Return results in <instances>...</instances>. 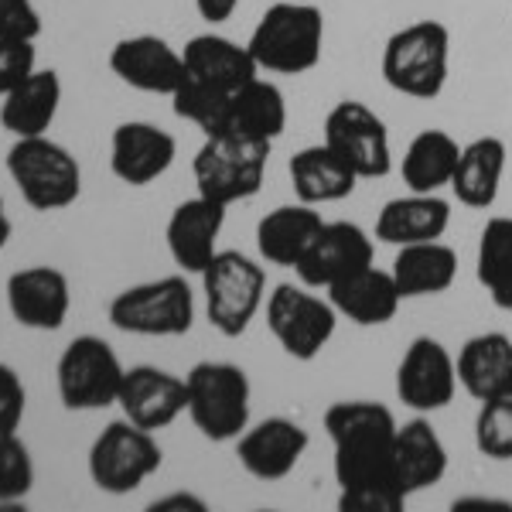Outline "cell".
<instances>
[{"label": "cell", "instance_id": "1", "mask_svg": "<svg viewBox=\"0 0 512 512\" xmlns=\"http://www.w3.org/2000/svg\"><path fill=\"white\" fill-rule=\"evenodd\" d=\"M396 417L376 400H338L325 414L342 512H400L407 495L393 475Z\"/></svg>", "mask_w": 512, "mask_h": 512}, {"label": "cell", "instance_id": "2", "mask_svg": "<svg viewBox=\"0 0 512 512\" xmlns=\"http://www.w3.org/2000/svg\"><path fill=\"white\" fill-rule=\"evenodd\" d=\"M250 55L260 65V72L274 76H304L321 62L325 48V14L315 4H294L277 0L256 21L250 41Z\"/></svg>", "mask_w": 512, "mask_h": 512}, {"label": "cell", "instance_id": "3", "mask_svg": "<svg viewBox=\"0 0 512 512\" xmlns=\"http://www.w3.org/2000/svg\"><path fill=\"white\" fill-rule=\"evenodd\" d=\"M379 69L393 93L410 99L441 96L451 69V31L441 21H414L393 31Z\"/></svg>", "mask_w": 512, "mask_h": 512}, {"label": "cell", "instance_id": "4", "mask_svg": "<svg viewBox=\"0 0 512 512\" xmlns=\"http://www.w3.org/2000/svg\"><path fill=\"white\" fill-rule=\"evenodd\" d=\"M195 431L216 444L236 441L250 427V376L233 362H195L185 376Z\"/></svg>", "mask_w": 512, "mask_h": 512}, {"label": "cell", "instance_id": "5", "mask_svg": "<svg viewBox=\"0 0 512 512\" xmlns=\"http://www.w3.org/2000/svg\"><path fill=\"white\" fill-rule=\"evenodd\" d=\"M205 315L222 338H239L267 304V274L239 250H219L202 270Z\"/></svg>", "mask_w": 512, "mask_h": 512}, {"label": "cell", "instance_id": "6", "mask_svg": "<svg viewBox=\"0 0 512 512\" xmlns=\"http://www.w3.org/2000/svg\"><path fill=\"white\" fill-rule=\"evenodd\" d=\"M7 175L35 212L69 209L82 192V168L69 147L48 134L18 137L7 151Z\"/></svg>", "mask_w": 512, "mask_h": 512}, {"label": "cell", "instance_id": "7", "mask_svg": "<svg viewBox=\"0 0 512 512\" xmlns=\"http://www.w3.org/2000/svg\"><path fill=\"white\" fill-rule=\"evenodd\" d=\"M270 147L274 144L239 137L233 130L205 137V144L198 147V154L192 161L198 195L212 198V202L226 205V209L253 198L260 192L263 175H267Z\"/></svg>", "mask_w": 512, "mask_h": 512}, {"label": "cell", "instance_id": "8", "mask_svg": "<svg viewBox=\"0 0 512 512\" xmlns=\"http://www.w3.org/2000/svg\"><path fill=\"white\" fill-rule=\"evenodd\" d=\"M110 325L127 335L144 338H178L195 325V294L181 274L147 280L120 291L106 311Z\"/></svg>", "mask_w": 512, "mask_h": 512}, {"label": "cell", "instance_id": "9", "mask_svg": "<svg viewBox=\"0 0 512 512\" xmlns=\"http://www.w3.org/2000/svg\"><path fill=\"white\" fill-rule=\"evenodd\" d=\"M123 362L113 352L110 342L99 335H79L65 345L55 366V383H59V400L72 414L86 410H106L117 403L123 386Z\"/></svg>", "mask_w": 512, "mask_h": 512}, {"label": "cell", "instance_id": "10", "mask_svg": "<svg viewBox=\"0 0 512 512\" xmlns=\"http://www.w3.org/2000/svg\"><path fill=\"white\" fill-rule=\"evenodd\" d=\"M161 444L154 441V431L130 424L127 417L103 427V434L89 448V478L106 495H130L134 489L158 475L161 468Z\"/></svg>", "mask_w": 512, "mask_h": 512}, {"label": "cell", "instance_id": "11", "mask_svg": "<svg viewBox=\"0 0 512 512\" xmlns=\"http://www.w3.org/2000/svg\"><path fill=\"white\" fill-rule=\"evenodd\" d=\"M267 328L291 359L311 362L335 338L338 311L332 301L311 294V287L280 284L267 297Z\"/></svg>", "mask_w": 512, "mask_h": 512}, {"label": "cell", "instance_id": "12", "mask_svg": "<svg viewBox=\"0 0 512 512\" xmlns=\"http://www.w3.org/2000/svg\"><path fill=\"white\" fill-rule=\"evenodd\" d=\"M325 144L362 178H386L393 171L390 130L383 117L359 99H342L325 117Z\"/></svg>", "mask_w": 512, "mask_h": 512}, {"label": "cell", "instance_id": "13", "mask_svg": "<svg viewBox=\"0 0 512 512\" xmlns=\"http://www.w3.org/2000/svg\"><path fill=\"white\" fill-rule=\"evenodd\" d=\"M458 393V366L448 345L431 335H420L403 352L396 366V396L414 414H437Z\"/></svg>", "mask_w": 512, "mask_h": 512}, {"label": "cell", "instance_id": "14", "mask_svg": "<svg viewBox=\"0 0 512 512\" xmlns=\"http://www.w3.org/2000/svg\"><path fill=\"white\" fill-rule=\"evenodd\" d=\"M110 69L123 86L151 96H175L188 82L185 55L158 35L120 38L110 52Z\"/></svg>", "mask_w": 512, "mask_h": 512}, {"label": "cell", "instance_id": "15", "mask_svg": "<svg viewBox=\"0 0 512 512\" xmlns=\"http://www.w3.org/2000/svg\"><path fill=\"white\" fill-rule=\"evenodd\" d=\"M369 263H373V239H369V233L362 226H355V222L338 219L321 226L315 243L308 246V253L294 267V274L311 291H321V287L328 291L342 277L369 267Z\"/></svg>", "mask_w": 512, "mask_h": 512}, {"label": "cell", "instance_id": "16", "mask_svg": "<svg viewBox=\"0 0 512 512\" xmlns=\"http://www.w3.org/2000/svg\"><path fill=\"white\" fill-rule=\"evenodd\" d=\"M308 444L311 437L297 420L267 417L236 437V458L246 475L260 478V482H280L301 465Z\"/></svg>", "mask_w": 512, "mask_h": 512}, {"label": "cell", "instance_id": "17", "mask_svg": "<svg viewBox=\"0 0 512 512\" xmlns=\"http://www.w3.org/2000/svg\"><path fill=\"white\" fill-rule=\"evenodd\" d=\"M72 308L69 277L59 267H24L7 277V311L21 328L59 332Z\"/></svg>", "mask_w": 512, "mask_h": 512}, {"label": "cell", "instance_id": "18", "mask_svg": "<svg viewBox=\"0 0 512 512\" xmlns=\"http://www.w3.org/2000/svg\"><path fill=\"white\" fill-rule=\"evenodd\" d=\"M123 417L144 431H164L188 410L185 379L158 366H134L123 373L117 396Z\"/></svg>", "mask_w": 512, "mask_h": 512}, {"label": "cell", "instance_id": "19", "mask_svg": "<svg viewBox=\"0 0 512 512\" xmlns=\"http://www.w3.org/2000/svg\"><path fill=\"white\" fill-rule=\"evenodd\" d=\"M178 158V140L168 130L154 127L147 120H127L113 130L110 140V171L130 188H144L161 175Z\"/></svg>", "mask_w": 512, "mask_h": 512}, {"label": "cell", "instance_id": "20", "mask_svg": "<svg viewBox=\"0 0 512 512\" xmlns=\"http://www.w3.org/2000/svg\"><path fill=\"white\" fill-rule=\"evenodd\" d=\"M226 226V205L212 202L205 195H195L181 202L168 219L164 243H168L171 260L185 274H202L209 260L219 253V236Z\"/></svg>", "mask_w": 512, "mask_h": 512}, {"label": "cell", "instance_id": "21", "mask_svg": "<svg viewBox=\"0 0 512 512\" xmlns=\"http://www.w3.org/2000/svg\"><path fill=\"white\" fill-rule=\"evenodd\" d=\"M393 475L400 492L417 495L448 475V448L441 434L424 414L396 427V448H393Z\"/></svg>", "mask_w": 512, "mask_h": 512}, {"label": "cell", "instance_id": "22", "mask_svg": "<svg viewBox=\"0 0 512 512\" xmlns=\"http://www.w3.org/2000/svg\"><path fill=\"white\" fill-rule=\"evenodd\" d=\"M328 301L335 304L338 318H349L352 325L376 328L390 325L403 304V294L396 287L390 270H376L373 263L355 274L342 277L338 284L328 287Z\"/></svg>", "mask_w": 512, "mask_h": 512}, {"label": "cell", "instance_id": "23", "mask_svg": "<svg viewBox=\"0 0 512 512\" xmlns=\"http://www.w3.org/2000/svg\"><path fill=\"white\" fill-rule=\"evenodd\" d=\"M451 226V202L437 192H410L379 209L376 239L386 246H410L441 239Z\"/></svg>", "mask_w": 512, "mask_h": 512}, {"label": "cell", "instance_id": "24", "mask_svg": "<svg viewBox=\"0 0 512 512\" xmlns=\"http://www.w3.org/2000/svg\"><path fill=\"white\" fill-rule=\"evenodd\" d=\"M458 386L472 400H502L512 396V338L502 332H482L461 345Z\"/></svg>", "mask_w": 512, "mask_h": 512}, {"label": "cell", "instance_id": "25", "mask_svg": "<svg viewBox=\"0 0 512 512\" xmlns=\"http://www.w3.org/2000/svg\"><path fill=\"white\" fill-rule=\"evenodd\" d=\"M325 219H321L318 205L294 202V205H277L274 212L260 219L256 226V250L274 267H297L301 256L308 253V246L315 243Z\"/></svg>", "mask_w": 512, "mask_h": 512}, {"label": "cell", "instance_id": "26", "mask_svg": "<svg viewBox=\"0 0 512 512\" xmlns=\"http://www.w3.org/2000/svg\"><path fill=\"white\" fill-rule=\"evenodd\" d=\"M509 147L502 137H475L461 147L458 168L451 178V192L465 209H492L506 175Z\"/></svg>", "mask_w": 512, "mask_h": 512}, {"label": "cell", "instance_id": "27", "mask_svg": "<svg viewBox=\"0 0 512 512\" xmlns=\"http://www.w3.org/2000/svg\"><path fill=\"white\" fill-rule=\"evenodd\" d=\"M62 79L55 69H35L0 103V127L14 137H41L59 117Z\"/></svg>", "mask_w": 512, "mask_h": 512}, {"label": "cell", "instance_id": "28", "mask_svg": "<svg viewBox=\"0 0 512 512\" xmlns=\"http://www.w3.org/2000/svg\"><path fill=\"white\" fill-rule=\"evenodd\" d=\"M287 171H291L297 202H308V205L342 202V198H349L355 192V185H359V175L338 158L325 140L311 147H301L291 158V164H287Z\"/></svg>", "mask_w": 512, "mask_h": 512}, {"label": "cell", "instance_id": "29", "mask_svg": "<svg viewBox=\"0 0 512 512\" xmlns=\"http://www.w3.org/2000/svg\"><path fill=\"white\" fill-rule=\"evenodd\" d=\"M181 55H185L188 76L226 89V93H236L239 86H246L250 79L260 76V65L250 55V48L226 35H216V31L195 35Z\"/></svg>", "mask_w": 512, "mask_h": 512}, {"label": "cell", "instance_id": "30", "mask_svg": "<svg viewBox=\"0 0 512 512\" xmlns=\"http://www.w3.org/2000/svg\"><path fill=\"white\" fill-rule=\"evenodd\" d=\"M390 274L400 287L403 301L407 297H437L458 280V253L441 239L396 246Z\"/></svg>", "mask_w": 512, "mask_h": 512}, {"label": "cell", "instance_id": "31", "mask_svg": "<svg viewBox=\"0 0 512 512\" xmlns=\"http://www.w3.org/2000/svg\"><path fill=\"white\" fill-rule=\"evenodd\" d=\"M229 130L239 137L274 144L287 130V99L277 82L256 76L239 86L229 99Z\"/></svg>", "mask_w": 512, "mask_h": 512}, {"label": "cell", "instance_id": "32", "mask_svg": "<svg viewBox=\"0 0 512 512\" xmlns=\"http://www.w3.org/2000/svg\"><path fill=\"white\" fill-rule=\"evenodd\" d=\"M458 158H461V144L448 130H437V127L420 130L407 144V151H403V164H400L403 185L410 192H441L444 185L451 188Z\"/></svg>", "mask_w": 512, "mask_h": 512}, {"label": "cell", "instance_id": "33", "mask_svg": "<svg viewBox=\"0 0 512 512\" xmlns=\"http://www.w3.org/2000/svg\"><path fill=\"white\" fill-rule=\"evenodd\" d=\"M478 284L489 291L492 304L512 311V219L495 216L485 222L478 236V260H475Z\"/></svg>", "mask_w": 512, "mask_h": 512}, {"label": "cell", "instance_id": "34", "mask_svg": "<svg viewBox=\"0 0 512 512\" xmlns=\"http://www.w3.org/2000/svg\"><path fill=\"white\" fill-rule=\"evenodd\" d=\"M229 99H233V93H226V89L188 76L185 86L171 96V103H175V113L181 120L195 123L205 137H212L229 130Z\"/></svg>", "mask_w": 512, "mask_h": 512}, {"label": "cell", "instance_id": "35", "mask_svg": "<svg viewBox=\"0 0 512 512\" xmlns=\"http://www.w3.org/2000/svg\"><path fill=\"white\" fill-rule=\"evenodd\" d=\"M475 448L492 461H512V396L485 400L478 407Z\"/></svg>", "mask_w": 512, "mask_h": 512}, {"label": "cell", "instance_id": "36", "mask_svg": "<svg viewBox=\"0 0 512 512\" xmlns=\"http://www.w3.org/2000/svg\"><path fill=\"white\" fill-rule=\"evenodd\" d=\"M35 489V461L18 434H0V506L21 502Z\"/></svg>", "mask_w": 512, "mask_h": 512}, {"label": "cell", "instance_id": "37", "mask_svg": "<svg viewBox=\"0 0 512 512\" xmlns=\"http://www.w3.org/2000/svg\"><path fill=\"white\" fill-rule=\"evenodd\" d=\"M35 62H38L35 41H4L0 38V99L35 72Z\"/></svg>", "mask_w": 512, "mask_h": 512}, {"label": "cell", "instance_id": "38", "mask_svg": "<svg viewBox=\"0 0 512 512\" xmlns=\"http://www.w3.org/2000/svg\"><path fill=\"white\" fill-rule=\"evenodd\" d=\"M41 35V14L31 0H0V38L35 41Z\"/></svg>", "mask_w": 512, "mask_h": 512}, {"label": "cell", "instance_id": "39", "mask_svg": "<svg viewBox=\"0 0 512 512\" xmlns=\"http://www.w3.org/2000/svg\"><path fill=\"white\" fill-rule=\"evenodd\" d=\"M24 403H28V393H24L18 369L0 362V434H18Z\"/></svg>", "mask_w": 512, "mask_h": 512}, {"label": "cell", "instance_id": "40", "mask_svg": "<svg viewBox=\"0 0 512 512\" xmlns=\"http://www.w3.org/2000/svg\"><path fill=\"white\" fill-rule=\"evenodd\" d=\"M236 7H239V0H195L198 18L209 21V24H222V21H229V18H233Z\"/></svg>", "mask_w": 512, "mask_h": 512}, {"label": "cell", "instance_id": "41", "mask_svg": "<svg viewBox=\"0 0 512 512\" xmlns=\"http://www.w3.org/2000/svg\"><path fill=\"white\" fill-rule=\"evenodd\" d=\"M151 509H154V512H168V509H198V512H202V509H205V502H202V499H195V495L175 492V495H168V499L151 502Z\"/></svg>", "mask_w": 512, "mask_h": 512}, {"label": "cell", "instance_id": "42", "mask_svg": "<svg viewBox=\"0 0 512 512\" xmlns=\"http://www.w3.org/2000/svg\"><path fill=\"white\" fill-rule=\"evenodd\" d=\"M14 233V226H11V216H7V209H4V198H0V250L7 246V239H11Z\"/></svg>", "mask_w": 512, "mask_h": 512}, {"label": "cell", "instance_id": "43", "mask_svg": "<svg viewBox=\"0 0 512 512\" xmlns=\"http://www.w3.org/2000/svg\"><path fill=\"white\" fill-rule=\"evenodd\" d=\"M468 506H506L509 509V502H502V499H454V509H468Z\"/></svg>", "mask_w": 512, "mask_h": 512}]
</instances>
